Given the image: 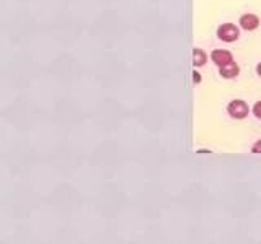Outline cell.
<instances>
[{
  "label": "cell",
  "mask_w": 261,
  "mask_h": 244,
  "mask_svg": "<svg viewBox=\"0 0 261 244\" xmlns=\"http://www.w3.org/2000/svg\"><path fill=\"white\" fill-rule=\"evenodd\" d=\"M240 36V29L232 23H224L217 28V38L224 42H234Z\"/></svg>",
  "instance_id": "6da1fadb"
},
{
  "label": "cell",
  "mask_w": 261,
  "mask_h": 244,
  "mask_svg": "<svg viewBox=\"0 0 261 244\" xmlns=\"http://www.w3.org/2000/svg\"><path fill=\"white\" fill-rule=\"evenodd\" d=\"M227 111H229V116L234 117V119H245L250 112V107L245 101L241 100H234L229 102L227 106Z\"/></svg>",
  "instance_id": "7a4b0ae2"
},
{
  "label": "cell",
  "mask_w": 261,
  "mask_h": 244,
  "mask_svg": "<svg viewBox=\"0 0 261 244\" xmlns=\"http://www.w3.org/2000/svg\"><path fill=\"white\" fill-rule=\"evenodd\" d=\"M211 59H212V62H214L219 68L229 65L230 62H234V57H232V54L229 51H224V49H216V51H212L211 52Z\"/></svg>",
  "instance_id": "3957f363"
},
{
  "label": "cell",
  "mask_w": 261,
  "mask_h": 244,
  "mask_svg": "<svg viewBox=\"0 0 261 244\" xmlns=\"http://www.w3.org/2000/svg\"><path fill=\"white\" fill-rule=\"evenodd\" d=\"M240 26L246 31H253L260 26V18L253 13H246L240 18Z\"/></svg>",
  "instance_id": "277c9868"
},
{
  "label": "cell",
  "mask_w": 261,
  "mask_h": 244,
  "mask_svg": "<svg viewBox=\"0 0 261 244\" xmlns=\"http://www.w3.org/2000/svg\"><path fill=\"white\" fill-rule=\"evenodd\" d=\"M219 72H220V75L224 78H235L240 73V68H239V65H237L235 62H230L229 65L220 67Z\"/></svg>",
  "instance_id": "5b68a950"
},
{
  "label": "cell",
  "mask_w": 261,
  "mask_h": 244,
  "mask_svg": "<svg viewBox=\"0 0 261 244\" xmlns=\"http://www.w3.org/2000/svg\"><path fill=\"white\" fill-rule=\"evenodd\" d=\"M206 61H207V56L202 49H195L193 51V63H195V67H202Z\"/></svg>",
  "instance_id": "8992f818"
},
{
  "label": "cell",
  "mask_w": 261,
  "mask_h": 244,
  "mask_svg": "<svg viewBox=\"0 0 261 244\" xmlns=\"http://www.w3.org/2000/svg\"><path fill=\"white\" fill-rule=\"evenodd\" d=\"M253 114H255V117L261 119V101H256V102H255V106H253Z\"/></svg>",
  "instance_id": "52a82bcc"
},
{
  "label": "cell",
  "mask_w": 261,
  "mask_h": 244,
  "mask_svg": "<svg viewBox=\"0 0 261 244\" xmlns=\"http://www.w3.org/2000/svg\"><path fill=\"white\" fill-rule=\"evenodd\" d=\"M253 153H261V140H258L256 143L253 145V148H251Z\"/></svg>",
  "instance_id": "ba28073f"
},
{
  "label": "cell",
  "mask_w": 261,
  "mask_h": 244,
  "mask_svg": "<svg viewBox=\"0 0 261 244\" xmlns=\"http://www.w3.org/2000/svg\"><path fill=\"white\" fill-rule=\"evenodd\" d=\"M193 77H195V83H199V80H201L199 73H196V72H195V75H193Z\"/></svg>",
  "instance_id": "9c48e42d"
},
{
  "label": "cell",
  "mask_w": 261,
  "mask_h": 244,
  "mask_svg": "<svg viewBox=\"0 0 261 244\" xmlns=\"http://www.w3.org/2000/svg\"><path fill=\"white\" fill-rule=\"evenodd\" d=\"M256 73H258V75L261 77V62L258 63V65H256Z\"/></svg>",
  "instance_id": "30bf717a"
}]
</instances>
